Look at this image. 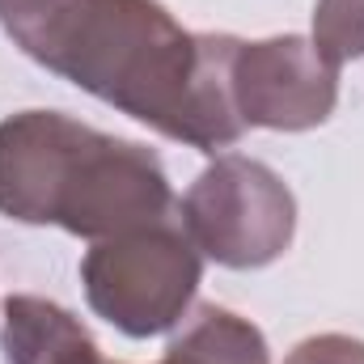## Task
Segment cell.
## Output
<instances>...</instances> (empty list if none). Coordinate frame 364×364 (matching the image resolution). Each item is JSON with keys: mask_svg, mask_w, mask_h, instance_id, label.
I'll use <instances>...</instances> for the list:
<instances>
[{"mask_svg": "<svg viewBox=\"0 0 364 364\" xmlns=\"http://www.w3.org/2000/svg\"><path fill=\"white\" fill-rule=\"evenodd\" d=\"M178 220L203 259L229 272H259L296 237V195L272 166L216 153L178 203Z\"/></svg>", "mask_w": 364, "mask_h": 364, "instance_id": "cell-4", "label": "cell"}, {"mask_svg": "<svg viewBox=\"0 0 364 364\" xmlns=\"http://www.w3.org/2000/svg\"><path fill=\"white\" fill-rule=\"evenodd\" d=\"M0 352L4 364H102V348L85 331L77 314L64 305L34 296V292H13L4 301L0 318Z\"/></svg>", "mask_w": 364, "mask_h": 364, "instance_id": "cell-6", "label": "cell"}, {"mask_svg": "<svg viewBox=\"0 0 364 364\" xmlns=\"http://www.w3.org/2000/svg\"><path fill=\"white\" fill-rule=\"evenodd\" d=\"M284 364H364V339H352V335H309L301 339Z\"/></svg>", "mask_w": 364, "mask_h": 364, "instance_id": "cell-9", "label": "cell"}, {"mask_svg": "<svg viewBox=\"0 0 364 364\" xmlns=\"http://www.w3.org/2000/svg\"><path fill=\"white\" fill-rule=\"evenodd\" d=\"M314 47L335 68L364 55V0H318L314 4Z\"/></svg>", "mask_w": 364, "mask_h": 364, "instance_id": "cell-8", "label": "cell"}, {"mask_svg": "<svg viewBox=\"0 0 364 364\" xmlns=\"http://www.w3.org/2000/svg\"><path fill=\"white\" fill-rule=\"evenodd\" d=\"M0 216L102 242L178 216L161 157L64 110L0 119Z\"/></svg>", "mask_w": 364, "mask_h": 364, "instance_id": "cell-2", "label": "cell"}, {"mask_svg": "<svg viewBox=\"0 0 364 364\" xmlns=\"http://www.w3.org/2000/svg\"><path fill=\"white\" fill-rule=\"evenodd\" d=\"M203 255L178 216L93 242L81 259L90 309L127 339L174 335L195 309Z\"/></svg>", "mask_w": 364, "mask_h": 364, "instance_id": "cell-3", "label": "cell"}, {"mask_svg": "<svg viewBox=\"0 0 364 364\" xmlns=\"http://www.w3.org/2000/svg\"><path fill=\"white\" fill-rule=\"evenodd\" d=\"M157 364H272V348L250 318L225 305H195Z\"/></svg>", "mask_w": 364, "mask_h": 364, "instance_id": "cell-7", "label": "cell"}, {"mask_svg": "<svg viewBox=\"0 0 364 364\" xmlns=\"http://www.w3.org/2000/svg\"><path fill=\"white\" fill-rule=\"evenodd\" d=\"M229 97L242 127L309 132L335 114L339 68L322 60L305 34H275L255 43L237 38L229 60Z\"/></svg>", "mask_w": 364, "mask_h": 364, "instance_id": "cell-5", "label": "cell"}, {"mask_svg": "<svg viewBox=\"0 0 364 364\" xmlns=\"http://www.w3.org/2000/svg\"><path fill=\"white\" fill-rule=\"evenodd\" d=\"M102 364H110V360H102Z\"/></svg>", "mask_w": 364, "mask_h": 364, "instance_id": "cell-10", "label": "cell"}, {"mask_svg": "<svg viewBox=\"0 0 364 364\" xmlns=\"http://www.w3.org/2000/svg\"><path fill=\"white\" fill-rule=\"evenodd\" d=\"M0 30L38 68L216 157L246 127L229 97L233 34H191L161 0H0Z\"/></svg>", "mask_w": 364, "mask_h": 364, "instance_id": "cell-1", "label": "cell"}]
</instances>
